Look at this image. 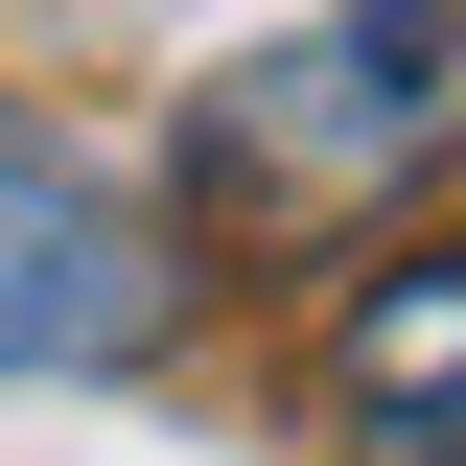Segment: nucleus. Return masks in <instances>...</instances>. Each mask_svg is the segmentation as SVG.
<instances>
[{
    "label": "nucleus",
    "instance_id": "1",
    "mask_svg": "<svg viewBox=\"0 0 466 466\" xmlns=\"http://www.w3.org/2000/svg\"><path fill=\"white\" fill-rule=\"evenodd\" d=\"M443 140H466V0H350V24H303V47L210 70L233 233H350V210H397Z\"/></svg>",
    "mask_w": 466,
    "mask_h": 466
},
{
    "label": "nucleus",
    "instance_id": "2",
    "mask_svg": "<svg viewBox=\"0 0 466 466\" xmlns=\"http://www.w3.org/2000/svg\"><path fill=\"white\" fill-rule=\"evenodd\" d=\"M164 327V233L94 140L47 116H0V373H116V350Z\"/></svg>",
    "mask_w": 466,
    "mask_h": 466
},
{
    "label": "nucleus",
    "instance_id": "3",
    "mask_svg": "<svg viewBox=\"0 0 466 466\" xmlns=\"http://www.w3.org/2000/svg\"><path fill=\"white\" fill-rule=\"evenodd\" d=\"M327 397L373 420V443H420V466L466 443V233H443V257H397V280H350V327H327Z\"/></svg>",
    "mask_w": 466,
    "mask_h": 466
}]
</instances>
